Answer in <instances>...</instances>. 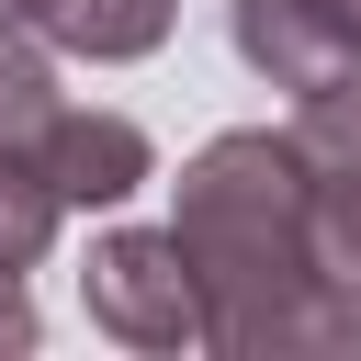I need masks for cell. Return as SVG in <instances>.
<instances>
[{
	"label": "cell",
	"instance_id": "obj_1",
	"mask_svg": "<svg viewBox=\"0 0 361 361\" xmlns=\"http://www.w3.org/2000/svg\"><path fill=\"white\" fill-rule=\"evenodd\" d=\"M169 226L214 293V350L226 361H316L338 350V293L316 259V169L293 147V124H237L214 147L180 158L169 180Z\"/></svg>",
	"mask_w": 361,
	"mask_h": 361
},
{
	"label": "cell",
	"instance_id": "obj_2",
	"mask_svg": "<svg viewBox=\"0 0 361 361\" xmlns=\"http://www.w3.org/2000/svg\"><path fill=\"white\" fill-rule=\"evenodd\" d=\"M79 305L113 350H147V361L214 350V293H203L180 226H102L79 259Z\"/></svg>",
	"mask_w": 361,
	"mask_h": 361
},
{
	"label": "cell",
	"instance_id": "obj_3",
	"mask_svg": "<svg viewBox=\"0 0 361 361\" xmlns=\"http://www.w3.org/2000/svg\"><path fill=\"white\" fill-rule=\"evenodd\" d=\"M226 45L271 90H338L361 79V0H226Z\"/></svg>",
	"mask_w": 361,
	"mask_h": 361
},
{
	"label": "cell",
	"instance_id": "obj_4",
	"mask_svg": "<svg viewBox=\"0 0 361 361\" xmlns=\"http://www.w3.org/2000/svg\"><path fill=\"white\" fill-rule=\"evenodd\" d=\"M34 158H45V180L68 192V214H113V203H135V192L158 180L147 124H135V113H79V102L45 124V147H34Z\"/></svg>",
	"mask_w": 361,
	"mask_h": 361
},
{
	"label": "cell",
	"instance_id": "obj_5",
	"mask_svg": "<svg viewBox=\"0 0 361 361\" xmlns=\"http://www.w3.org/2000/svg\"><path fill=\"white\" fill-rule=\"evenodd\" d=\"M23 23L56 45V56H90V68H124V56H158L180 0H23Z\"/></svg>",
	"mask_w": 361,
	"mask_h": 361
},
{
	"label": "cell",
	"instance_id": "obj_6",
	"mask_svg": "<svg viewBox=\"0 0 361 361\" xmlns=\"http://www.w3.org/2000/svg\"><path fill=\"white\" fill-rule=\"evenodd\" d=\"M68 113L56 90V45L34 23H0V147H45V124Z\"/></svg>",
	"mask_w": 361,
	"mask_h": 361
},
{
	"label": "cell",
	"instance_id": "obj_7",
	"mask_svg": "<svg viewBox=\"0 0 361 361\" xmlns=\"http://www.w3.org/2000/svg\"><path fill=\"white\" fill-rule=\"evenodd\" d=\"M316 259L338 293V350H361V169H316Z\"/></svg>",
	"mask_w": 361,
	"mask_h": 361
},
{
	"label": "cell",
	"instance_id": "obj_8",
	"mask_svg": "<svg viewBox=\"0 0 361 361\" xmlns=\"http://www.w3.org/2000/svg\"><path fill=\"white\" fill-rule=\"evenodd\" d=\"M56 226H68V192L45 180V158L34 147H0V271H34L56 248Z\"/></svg>",
	"mask_w": 361,
	"mask_h": 361
},
{
	"label": "cell",
	"instance_id": "obj_9",
	"mask_svg": "<svg viewBox=\"0 0 361 361\" xmlns=\"http://www.w3.org/2000/svg\"><path fill=\"white\" fill-rule=\"evenodd\" d=\"M293 147H305L316 169H361V79L305 90V102H293Z\"/></svg>",
	"mask_w": 361,
	"mask_h": 361
},
{
	"label": "cell",
	"instance_id": "obj_10",
	"mask_svg": "<svg viewBox=\"0 0 361 361\" xmlns=\"http://www.w3.org/2000/svg\"><path fill=\"white\" fill-rule=\"evenodd\" d=\"M45 327H34V293H23V271H0V361H23Z\"/></svg>",
	"mask_w": 361,
	"mask_h": 361
},
{
	"label": "cell",
	"instance_id": "obj_11",
	"mask_svg": "<svg viewBox=\"0 0 361 361\" xmlns=\"http://www.w3.org/2000/svg\"><path fill=\"white\" fill-rule=\"evenodd\" d=\"M0 23H23V0H0Z\"/></svg>",
	"mask_w": 361,
	"mask_h": 361
}]
</instances>
